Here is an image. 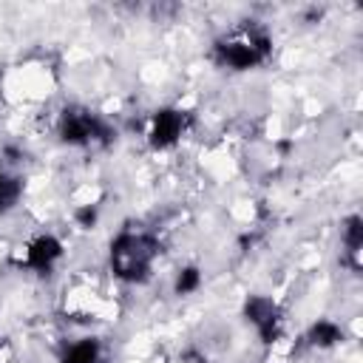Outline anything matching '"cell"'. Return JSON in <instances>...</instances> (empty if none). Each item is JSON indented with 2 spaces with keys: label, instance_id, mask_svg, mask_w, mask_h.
Segmentation results:
<instances>
[{
  "label": "cell",
  "instance_id": "obj_1",
  "mask_svg": "<svg viewBox=\"0 0 363 363\" xmlns=\"http://www.w3.org/2000/svg\"><path fill=\"white\" fill-rule=\"evenodd\" d=\"M159 252V241L147 233H119L111 244V267L125 281H142L150 272V264Z\"/></svg>",
  "mask_w": 363,
  "mask_h": 363
},
{
  "label": "cell",
  "instance_id": "obj_2",
  "mask_svg": "<svg viewBox=\"0 0 363 363\" xmlns=\"http://www.w3.org/2000/svg\"><path fill=\"white\" fill-rule=\"evenodd\" d=\"M272 45H269V37L258 28H235L230 37H224L218 43V57L224 65L235 68V71H247V68H255L258 62H264L269 57Z\"/></svg>",
  "mask_w": 363,
  "mask_h": 363
},
{
  "label": "cell",
  "instance_id": "obj_3",
  "mask_svg": "<svg viewBox=\"0 0 363 363\" xmlns=\"http://www.w3.org/2000/svg\"><path fill=\"white\" fill-rule=\"evenodd\" d=\"M62 139L71 142V145H88V142H108L111 139V130L102 119H96L94 113L88 111H79V108H71L62 113Z\"/></svg>",
  "mask_w": 363,
  "mask_h": 363
},
{
  "label": "cell",
  "instance_id": "obj_4",
  "mask_svg": "<svg viewBox=\"0 0 363 363\" xmlns=\"http://www.w3.org/2000/svg\"><path fill=\"white\" fill-rule=\"evenodd\" d=\"M60 255H62V244L54 235H40V238H34L31 244L23 247V255H17V264H23L28 269H37V272H48L51 264Z\"/></svg>",
  "mask_w": 363,
  "mask_h": 363
},
{
  "label": "cell",
  "instance_id": "obj_5",
  "mask_svg": "<svg viewBox=\"0 0 363 363\" xmlns=\"http://www.w3.org/2000/svg\"><path fill=\"white\" fill-rule=\"evenodd\" d=\"M182 130H184V113L164 108V111L153 113L147 136H150V145L153 147H170L182 136Z\"/></svg>",
  "mask_w": 363,
  "mask_h": 363
},
{
  "label": "cell",
  "instance_id": "obj_6",
  "mask_svg": "<svg viewBox=\"0 0 363 363\" xmlns=\"http://www.w3.org/2000/svg\"><path fill=\"white\" fill-rule=\"evenodd\" d=\"M360 250H363V221L360 216H349L343 224V264L349 269H360Z\"/></svg>",
  "mask_w": 363,
  "mask_h": 363
},
{
  "label": "cell",
  "instance_id": "obj_7",
  "mask_svg": "<svg viewBox=\"0 0 363 363\" xmlns=\"http://www.w3.org/2000/svg\"><path fill=\"white\" fill-rule=\"evenodd\" d=\"M337 340H343V332H340V326L332 323V320H318V323L309 329V343H312V346L326 349V346H335Z\"/></svg>",
  "mask_w": 363,
  "mask_h": 363
},
{
  "label": "cell",
  "instance_id": "obj_8",
  "mask_svg": "<svg viewBox=\"0 0 363 363\" xmlns=\"http://www.w3.org/2000/svg\"><path fill=\"white\" fill-rule=\"evenodd\" d=\"M99 360V343L94 337H85L74 346H68L62 363H96Z\"/></svg>",
  "mask_w": 363,
  "mask_h": 363
},
{
  "label": "cell",
  "instance_id": "obj_9",
  "mask_svg": "<svg viewBox=\"0 0 363 363\" xmlns=\"http://www.w3.org/2000/svg\"><path fill=\"white\" fill-rule=\"evenodd\" d=\"M20 193H23V182L17 176H3L0 179V213L11 210L20 201Z\"/></svg>",
  "mask_w": 363,
  "mask_h": 363
},
{
  "label": "cell",
  "instance_id": "obj_10",
  "mask_svg": "<svg viewBox=\"0 0 363 363\" xmlns=\"http://www.w3.org/2000/svg\"><path fill=\"white\" fill-rule=\"evenodd\" d=\"M199 281H201L199 269H196V267H187V269H182L179 278H176V292H179V295H187V292H193V289L199 286Z\"/></svg>",
  "mask_w": 363,
  "mask_h": 363
},
{
  "label": "cell",
  "instance_id": "obj_11",
  "mask_svg": "<svg viewBox=\"0 0 363 363\" xmlns=\"http://www.w3.org/2000/svg\"><path fill=\"white\" fill-rule=\"evenodd\" d=\"M74 218H77L79 227H94V221H96V204H82V207H77V210H74Z\"/></svg>",
  "mask_w": 363,
  "mask_h": 363
}]
</instances>
